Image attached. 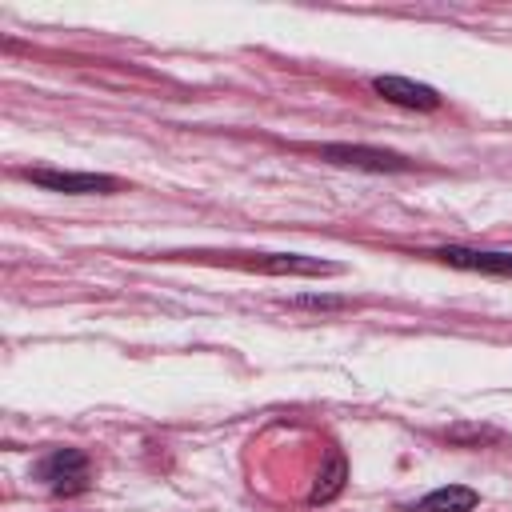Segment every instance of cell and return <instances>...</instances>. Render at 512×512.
<instances>
[{
	"label": "cell",
	"mask_w": 512,
	"mask_h": 512,
	"mask_svg": "<svg viewBox=\"0 0 512 512\" xmlns=\"http://www.w3.org/2000/svg\"><path fill=\"white\" fill-rule=\"evenodd\" d=\"M24 180L48 188V192H64V196H108L120 188L116 176L104 172H60V168H24Z\"/></svg>",
	"instance_id": "cell-1"
},
{
	"label": "cell",
	"mask_w": 512,
	"mask_h": 512,
	"mask_svg": "<svg viewBox=\"0 0 512 512\" xmlns=\"http://www.w3.org/2000/svg\"><path fill=\"white\" fill-rule=\"evenodd\" d=\"M36 480H44L52 492H80L88 480V456L80 448H52L36 460Z\"/></svg>",
	"instance_id": "cell-2"
},
{
	"label": "cell",
	"mask_w": 512,
	"mask_h": 512,
	"mask_svg": "<svg viewBox=\"0 0 512 512\" xmlns=\"http://www.w3.org/2000/svg\"><path fill=\"white\" fill-rule=\"evenodd\" d=\"M320 156L328 164L344 168H364V172H412V160L388 148H368V144H324Z\"/></svg>",
	"instance_id": "cell-3"
},
{
	"label": "cell",
	"mask_w": 512,
	"mask_h": 512,
	"mask_svg": "<svg viewBox=\"0 0 512 512\" xmlns=\"http://www.w3.org/2000/svg\"><path fill=\"white\" fill-rule=\"evenodd\" d=\"M372 92L384 96L388 104L416 108V112H436V108H440V92L428 88V84H416V80H408V76H376V80H372Z\"/></svg>",
	"instance_id": "cell-4"
},
{
	"label": "cell",
	"mask_w": 512,
	"mask_h": 512,
	"mask_svg": "<svg viewBox=\"0 0 512 512\" xmlns=\"http://www.w3.org/2000/svg\"><path fill=\"white\" fill-rule=\"evenodd\" d=\"M436 260L452 264V268H468V272H488V276H512V252H480V248H460V244H444L432 252Z\"/></svg>",
	"instance_id": "cell-5"
},
{
	"label": "cell",
	"mask_w": 512,
	"mask_h": 512,
	"mask_svg": "<svg viewBox=\"0 0 512 512\" xmlns=\"http://www.w3.org/2000/svg\"><path fill=\"white\" fill-rule=\"evenodd\" d=\"M480 504V492L468 488V484H444V488H432L428 496H420L412 504V512H472Z\"/></svg>",
	"instance_id": "cell-6"
},
{
	"label": "cell",
	"mask_w": 512,
	"mask_h": 512,
	"mask_svg": "<svg viewBox=\"0 0 512 512\" xmlns=\"http://www.w3.org/2000/svg\"><path fill=\"white\" fill-rule=\"evenodd\" d=\"M264 272H292V276H332L340 272V264L316 260V256H296V252H272L260 260Z\"/></svg>",
	"instance_id": "cell-7"
},
{
	"label": "cell",
	"mask_w": 512,
	"mask_h": 512,
	"mask_svg": "<svg viewBox=\"0 0 512 512\" xmlns=\"http://www.w3.org/2000/svg\"><path fill=\"white\" fill-rule=\"evenodd\" d=\"M344 480H348V460H344L340 448H332L324 472L316 476V484H312V492H308V500H312V504H328V500H336V496L344 492Z\"/></svg>",
	"instance_id": "cell-8"
},
{
	"label": "cell",
	"mask_w": 512,
	"mask_h": 512,
	"mask_svg": "<svg viewBox=\"0 0 512 512\" xmlns=\"http://www.w3.org/2000/svg\"><path fill=\"white\" fill-rule=\"evenodd\" d=\"M288 304H292V308H320V312L348 308V300H344V296H292Z\"/></svg>",
	"instance_id": "cell-9"
}]
</instances>
